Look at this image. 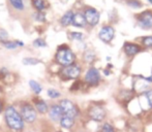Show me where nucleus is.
<instances>
[{"label": "nucleus", "mask_w": 152, "mask_h": 132, "mask_svg": "<svg viewBox=\"0 0 152 132\" xmlns=\"http://www.w3.org/2000/svg\"><path fill=\"white\" fill-rule=\"evenodd\" d=\"M6 125L14 131H21L24 128V120L21 114H19L14 106L10 105L5 108L4 112Z\"/></svg>", "instance_id": "1"}, {"label": "nucleus", "mask_w": 152, "mask_h": 132, "mask_svg": "<svg viewBox=\"0 0 152 132\" xmlns=\"http://www.w3.org/2000/svg\"><path fill=\"white\" fill-rule=\"evenodd\" d=\"M56 61L58 64H60L63 67L75 64L76 61V55L75 53L67 46H61L57 50L56 53Z\"/></svg>", "instance_id": "2"}, {"label": "nucleus", "mask_w": 152, "mask_h": 132, "mask_svg": "<svg viewBox=\"0 0 152 132\" xmlns=\"http://www.w3.org/2000/svg\"><path fill=\"white\" fill-rule=\"evenodd\" d=\"M59 106L61 107L62 112H63V116L70 117V118L75 119L76 117H78L79 110L78 107L75 105L74 102H72L68 99H62L59 102Z\"/></svg>", "instance_id": "3"}, {"label": "nucleus", "mask_w": 152, "mask_h": 132, "mask_svg": "<svg viewBox=\"0 0 152 132\" xmlns=\"http://www.w3.org/2000/svg\"><path fill=\"white\" fill-rule=\"evenodd\" d=\"M84 17L86 23L91 27H95L99 23V12L93 7H87L84 9Z\"/></svg>", "instance_id": "4"}, {"label": "nucleus", "mask_w": 152, "mask_h": 132, "mask_svg": "<svg viewBox=\"0 0 152 132\" xmlns=\"http://www.w3.org/2000/svg\"><path fill=\"white\" fill-rule=\"evenodd\" d=\"M21 116H22L24 122L33 123L36 120V110L30 104H25L22 106V110H21Z\"/></svg>", "instance_id": "5"}, {"label": "nucleus", "mask_w": 152, "mask_h": 132, "mask_svg": "<svg viewBox=\"0 0 152 132\" xmlns=\"http://www.w3.org/2000/svg\"><path fill=\"white\" fill-rule=\"evenodd\" d=\"M115 36V29L113 28L110 25H107V26L102 27V29L99 30L98 33V37L102 41H104V44H110L113 40Z\"/></svg>", "instance_id": "6"}, {"label": "nucleus", "mask_w": 152, "mask_h": 132, "mask_svg": "<svg viewBox=\"0 0 152 132\" xmlns=\"http://www.w3.org/2000/svg\"><path fill=\"white\" fill-rule=\"evenodd\" d=\"M88 114L91 120L95 121V122H102L106 118V110L100 105H92L89 108Z\"/></svg>", "instance_id": "7"}, {"label": "nucleus", "mask_w": 152, "mask_h": 132, "mask_svg": "<svg viewBox=\"0 0 152 132\" xmlns=\"http://www.w3.org/2000/svg\"><path fill=\"white\" fill-rule=\"evenodd\" d=\"M85 82L90 86H96L100 82V73L95 67H90L85 74Z\"/></svg>", "instance_id": "8"}, {"label": "nucleus", "mask_w": 152, "mask_h": 132, "mask_svg": "<svg viewBox=\"0 0 152 132\" xmlns=\"http://www.w3.org/2000/svg\"><path fill=\"white\" fill-rule=\"evenodd\" d=\"M138 25L143 29L152 28V12L146 10L138 16Z\"/></svg>", "instance_id": "9"}, {"label": "nucleus", "mask_w": 152, "mask_h": 132, "mask_svg": "<svg viewBox=\"0 0 152 132\" xmlns=\"http://www.w3.org/2000/svg\"><path fill=\"white\" fill-rule=\"evenodd\" d=\"M81 72V67L77 64H72L69 66H66V67H63L62 69V74H63L65 78H72V80H76L80 76Z\"/></svg>", "instance_id": "10"}, {"label": "nucleus", "mask_w": 152, "mask_h": 132, "mask_svg": "<svg viewBox=\"0 0 152 132\" xmlns=\"http://www.w3.org/2000/svg\"><path fill=\"white\" fill-rule=\"evenodd\" d=\"M142 48H141L139 44H132V42H126L124 44V53L127 55L128 57H134L137 54L141 52Z\"/></svg>", "instance_id": "11"}, {"label": "nucleus", "mask_w": 152, "mask_h": 132, "mask_svg": "<svg viewBox=\"0 0 152 132\" xmlns=\"http://www.w3.org/2000/svg\"><path fill=\"white\" fill-rule=\"evenodd\" d=\"M49 116L55 122H58V121L61 120V118L63 117V112H62V110L59 106V104H53L51 106V108L49 110Z\"/></svg>", "instance_id": "12"}, {"label": "nucleus", "mask_w": 152, "mask_h": 132, "mask_svg": "<svg viewBox=\"0 0 152 132\" xmlns=\"http://www.w3.org/2000/svg\"><path fill=\"white\" fill-rule=\"evenodd\" d=\"M72 25L75 27H78V28H83L87 25L86 20H85V17L83 12H76L74 14V18H72Z\"/></svg>", "instance_id": "13"}, {"label": "nucleus", "mask_w": 152, "mask_h": 132, "mask_svg": "<svg viewBox=\"0 0 152 132\" xmlns=\"http://www.w3.org/2000/svg\"><path fill=\"white\" fill-rule=\"evenodd\" d=\"M72 18H74V12H72V10L66 12L65 14L62 16L61 20H60L61 25L63 27H67V26H69V25H72Z\"/></svg>", "instance_id": "14"}, {"label": "nucleus", "mask_w": 152, "mask_h": 132, "mask_svg": "<svg viewBox=\"0 0 152 132\" xmlns=\"http://www.w3.org/2000/svg\"><path fill=\"white\" fill-rule=\"evenodd\" d=\"M2 44L5 46L7 50H16L19 46H23L24 44L19 40H15V41H10V40H6V41H2Z\"/></svg>", "instance_id": "15"}, {"label": "nucleus", "mask_w": 152, "mask_h": 132, "mask_svg": "<svg viewBox=\"0 0 152 132\" xmlns=\"http://www.w3.org/2000/svg\"><path fill=\"white\" fill-rule=\"evenodd\" d=\"M35 107H36V110H38V112H40V114H46V112H49L48 104H47L46 101H44V100H42V99L36 100Z\"/></svg>", "instance_id": "16"}, {"label": "nucleus", "mask_w": 152, "mask_h": 132, "mask_svg": "<svg viewBox=\"0 0 152 132\" xmlns=\"http://www.w3.org/2000/svg\"><path fill=\"white\" fill-rule=\"evenodd\" d=\"M75 124V119L70 118V117H66V116H63L60 120V125L63 128H66V129H69L74 126Z\"/></svg>", "instance_id": "17"}, {"label": "nucleus", "mask_w": 152, "mask_h": 132, "mask_svg": "<svg viewBox=\"0 0 152 132\" xmlns=\"http://www.w3.org/2000/svg\"><path fill=\"white\" fill-rule=\"evenodd\" d=\"M29 86H30V88L32 89V91H33L35 94H39L40 92H42V86H40L39 84H38L36 81H33V80H30L29 81Z\"/></svg>", "instance_id": "18"}, {"label": "nucleus", "mask_w": 152, "mask_h": 132, "mask_svg": "<svg viewBox=\"0 0 152 132\" xmlns=\"http://www.w3.org/2000/svg\"><path fill=\"white\" fill-rule=\"evenodd\" d=\"M10 4H12V6L15 8V9L17 10H23L25 8L24 6V2H23V0H10Z\"/></svg>", "instance_id": "19"}, {"label": "nucleus", "mask_w": 152, "mask_h": 132, "mask_svg": "<svg viewBox=\"0 0 152 132\" xmlns=\"http://www.w3.org/2000/svg\"><path fill=\"white\" fill-rule=\"evenodd\" d=\"M33 6L38 12H42L46 8V3L44 0H33Z\"/></svg>", "instance_id": "20"}, {"label": "nucleus", "mask_w": 152, "mask_h": 132, "mask_svg": "<svg viewBox=\"0 0 152 132\" xmlns=\"http://www.w3.org/2000/svg\"><path fill=\"white\" fill-rule=\"evenodd\" d=\"M142 44H143V46H145V48H147V49L152 48V36L151 35L144 36V37L142 38Z\"/></svg>", "instance_id": "21"}, {"label": "nucleus", "mask_w": 152, "mask_h": 132, "mask_svg": "<svg viewBox=\"0 0 152 132\" xmlns=\"http://www.w3.org/2000/svg\"><path fill=\"white\" fill-rule=\"evenodd\" d=\"M40 61L35 58H25L23 59V64L24 65H36L38 64Z\"/></svg>", "instance_id": "22"}, {"label": "nucleus", "mask_w": 152, "mask_h": 132, "mask_svg": "<svg viewBox=\"0 0 152 132\" xmlns=\"http://www.w3.org/2000/svg\"><path fill=\"white\" fill-rule=\"evenodd\" d=\"M48 96L50 97V98L52 99H56V98H59L60 97V92H58L57 90H55V89H49L48 90Z\"/></svg>", "instance_id": "23"}, {"label": "nucleus", "mask_w": 152, "mask_h": 132, "mask_svg": "<svg viewBox=\"0 0 152 132\" xmlns=\"http://www.w3.org/2000/svg\"><path fill=\"white\" fill-rule=\"evenodd\" d=\"M33 46L35 48H46L47 46V42L45 41V39L42 38H37L33 41Z\"/></svg>", "instance_id": "24"}, {"label": "nucleus", "mask_w": 152, "mask_h": 132, "mask_svg": "<svg viewBox=\"0 0 152 132\" xmlns=\"http://www.w3.org/2000/svg\"><path fill=\"white\" fill-rule=\"evenodd\" d=\"M70 37H72V39L74 40H79V41H81V40H83V37H84V35H83V33L81 32H72L70 33Z\"/></svg>", "instance_id": "25"}, {"label": "nucleus", "mask_w": 152, "mask_h": 132, "mask_svg": "<svg viewBox=\"0 0 152 132\" xmlns=\"http://www.w3.org/2000/svg\"><path fill=\"white\" fill-rule=\"evenodd\" d=\"M127 4L130 7H134V8H140L142 6V3L139 0H128Z\"/></svg>", "instance_id": "26"}, {"label": "nucleus", "mask_w": 152, "mask_h": 132, "mask_svg": "<svg viewBox=\"0 0 152 132\" xmlns=\"http://www.w3.org/2000/svg\"><path fill=\"white\" fill-rule=\"evenodd\" d=\"M102 132H115V131L112 125L109 124V123H106V124H104V126H102Z\"/></svg>", "instance_id": "27"}, {"label": "nucleus", "mask_w": 152, "mask_h": 132, "mask_svg": "<svg viewBox=\"0 0 152 132\" xmlns=\"http://www.w3.org/2000/svg\"><path fill=\"white\" fill-rule=\"evenodd\" d=\"M145 96H146V99H147V102H148L149 106L152 108V89L148 90L145 93Z\"/></svg>", "instance_id": "28"}, {"label": "nucleus", "mask_w": 152, "mask_h": 132, "mask_svg": "<svg viewBox=\"0 0 152 132\" xmlns=\"http://www.w3.org/2000/svg\"><path fill=\"white\" fill-rule=\"evenodd\" d=\"M7 38H8V33L4 29H0V40H1V42L6 41Z\"/></svg>", "instance_id": "29"}, {"label": "nucleus", "mask_w": 152, "mask_h": 132, "mask_svg": "<svg viewBox=\"0 0 152 132\" xmlns=\"http://www.w3.org/2000/svg\"><path fill=\"white\" fill-rule=\"evenodd\" d=\"M34 15H36V20L40 21V22H44V21L46 20V18H45V15L42 14L40 12H38L37 14H34Z\"/></svg>", "instance_id": "30"}, {"label": "nucleus", "mask_w": 152, "mask_h": 132, "mask_svg": "<svg viewBox=\"0 0 152 132\" xmlns=\"http://www.w3.org/2000/svg\"><path fill=\"white\" fill-rule=\"evenodd\" d=\"M89 57H90V61L94 59V55L92 54L91 52H87L86 54H85V59H86L87 61H89Z\"/></svg>", "instance_id": "31"}, {"label": "nucleus", "mask_w": 152, "mask_h": 132, "mask_svg": "<svg viewBox=\"0 0 152 132\" xmlns=\"http://www.w3.org/2000/svg\"><path fill=\"white\" fill-rule=\"evenodd\" d=\"M144 80H145V81H147L148 83H152V73H151V75H150V76H147V78H144Z\"/></svg>", "instance_id": "32"}, {"label": "nucleus", "mask_w": 152, "mask_h": 132, "mask_svg": "<svg viewBox=\"0 0 152 132\" xmlns=\"http://www.w3.org/2000/svg\"><path fill=\"white\" fill-rule=\"evenodd\" d=\"M2 108H3V104H2L1 100H0V112H2Z\"/></svg>", "instance_id": "33"}, {"label": "nucleus", "mask_w": 152, "mask_h": 132, "mask_svg": "<svg viewBox=\"0 0 152 132\" xmlns=\"http://www.w3.org/2000/svg\"><path fill=\"white\" fill-rule=\"evenodd\" d=\"M148 1H149V2H150V3L152 4V0H148Z\"/></svg>", "instance_id": "34"}]
</instances>
